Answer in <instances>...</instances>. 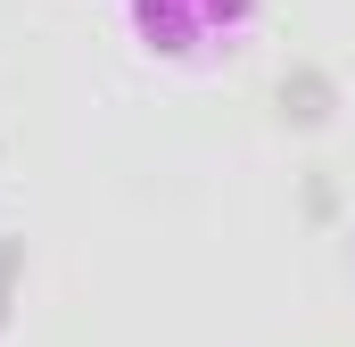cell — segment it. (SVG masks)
Wrapping results in <instances>:
<instances>
[{
  "label": "cell",
  "mask_w": 355,
  "mask_h": 347,
  "mask_svg": "<svg viewBox=\"0 0 355 347\" xmlns=\"http://www.w3.org/2000/svg\"><path fill=\"white\" fill-rule=\"evenodd\" d=\"M248 8H257V0H141V33H149L157 50L190 58L198 42L240 33V25H248Z\"/></svg>",
  "instance_id": "cell-1"
}]
</instances>
